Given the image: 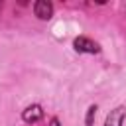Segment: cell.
I'll use <instances>...</instances> for the list:
<instances>
[{"label": "cell", "mask_w": 126, "mask_h": 126, "mask_svg": "<svg viewBox=\"0 0 126 126\" xmlns=\"http://www.w3.org/2000/svg\"><path fill=\"white\" fill-rule=\"evenodd\" d=\"M73 45H75V49L77 51H81V53H98L100 51V47L94 43V41H91L89 37H77L75 41H73Z\"/></svg>", "instance_id": "obj_1"}, {"label": "cell", "mask_w": 126, "mask_h": 126, "mask_svg": "<svg viewBox=\"0 0 126 126\" xmlns=\"http://www.w3.org/2000/svg\"><path fill=\"white\" fill-rule=\"evenodd\" d=\"M33 12H35V16H37L39 20H49L51 14H53V6H51V2H47V0H37V2L33 4Z\"/></svg>", "instance_id": "obj_2"}, {"label": "cell", "mask_w": 126, "mask_h": 126, "mask_svg": "<svg viewBox=\"0 0 126 126\" xmlns=\"http://www.w3.org/2000/svg\"><path fill=\"white\" fill-rule=\"evenodd\" d=\"M41 116H43V110H41V106H37V104L28 106V108L24 110V114H22V118H24L26 122H37V120H41Z\"/></svg>", "instance_id": "obj_3"}, {"label": "cell", "mask_w": 126, "mask_h": 126, "mask_svg": "<svg viewBox=\"0 0 126 126\" xmlns=\"http://www.w3.org/2000/svg\"><path fill=\"white\" fill-rule=\"evenodd\" d=\"M122 114H124V108H122V106L114 108V110H112V112L108 114V118H106V124H104V126H120Z\"/></svg>", "instance_id": "obj_4"}, {"label": "cell", "mask_w": 126, "mask_h": 126, "mask_svg": "<svg viewBox=\"0 0 126 126\" xmlns=\"http://www.w3.org/2000/svg\"><path fill=\"white\" fill-rule=\"evenodd\" d=\"M94 114H96V106H91V108H89V112H87V126H93Z\"/></svg>", "instance_id": "obj_5"}, {"label": "cell", "mask_w": 126, "mask_h": 126, "mask_svg": "<svg viewBox=\"0 0 126 126\" xmlns=\"http://www.w3.org/2000/svg\"><path fill=\"white\" fill-rule=\"evenodd\" d=\"M49 126H61V124H59V120H57V118H51V122H49Z\"/></svg>", "instance_id": "obj_6"}]
</instances>
